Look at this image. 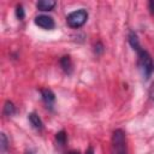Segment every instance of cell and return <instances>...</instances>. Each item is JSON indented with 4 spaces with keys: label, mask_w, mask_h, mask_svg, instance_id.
<instances>
[{
    "label": "cell",
    "mask_w": 154,
    "mask_h": 154,
    "mask_svg": "<svg viewBox=\"0 0 154 154\" xmlns=\"http://www.w3.org/2000/svg\"><path fill=\"white\" fill-rule=\"evenodd\" d=\"M87 19H88V12L84 8H79V10H76V11L71 12L70 14H67L66 23L70 28L78 29L87 22Z\"/></svg>",
    "instance_id": "obj_3"
},
{
    "label": "cell",
    "mask_w": 154,
    "mask_h": 154,
    "mask_svg": "<svg viewBox=\"0 0 154 154\" xmlns=\"http://www.w3.org/2000/svg\"><path fill=\"white\" fill-rule=\"evenodd\" d=\"M128 40H129V43L132 47V49L136 51V53H137V65H138V69H140L142 76L146 79H148L150 77L152 72L154 71V61H153L150 54L144 48L141 47L137 34L135 31L129 32Z\"/></svg>",
    "instance_id": "obj_1"
},
{
    "label": "cell",
    "mask_w": 154,
    "mask_h": 154,
    "mask_svg": "<svg viewBox=\"0 0 154 154\" xmlns=\"http://www.w3.org/2000/svg\"><path fill=\"white\" fill-rule=\"evenodd\" d=\"M14 113H16V107H14L13 102H11V101H6L5 105H4V114L11 117V116H13Z\"/></svg>",
    "instance_id": "obj_9"
},
{
    "label": "cell",
    "mask_w": 154,
    "mask_h": 154,
    "mask_svg": "<svg viewBox=\"0 0 154 154\" xmlns=\"http://www.w3.org/2000/svg\"><path fill=\"white\" fill-rule=\"evenodd\" d=\"M28 119H29V122H30V124H31V126H32L34 129H36V130H38V131H41V130L43 129V123H42L41 118H40L35 112L29 113V114H28Z\"/></svg>",
    "instance_id": "obj_6"
},
{
    "label": "cell",
    "mask_w": 154,
    "mask_h": 154,
    "mask_svg": "<svg viewBox=\"0 0 154 154\" xmlns=\"http://www.w3.org/2000/svg\"><path fill=\"white\" fill-rule=\"evenodd\" d=\"M25 154H36V153H35L34 150H28V152H26Z\"/></svg>",
    "instance_id": "obj_18"
},
{
    "label": "cell",
    "mask_w": 154,
    "mask_h": 154,
    "mask_svg": "<svg viewBox=\"0 0 154 154\" xmlns=\"http://www.w3.org/2000/svg\"><path fill=\"white\" fill-rule=\"evenodd\" d=\"M85 154H94V148L90 146V147H88V149L85 150Z\"/></svg>",
    "instance_id": "obj_16"
},
{
    "label": "cell",
    "mask_w": 154,
    "mask_h": 154,
    "mask_svg": "<svg viewBox=\"0 0 154 154\" xmlns=\"http://www.w3.org/2000/svg\"><path fill=\"white\" fill-rule=\"evenodd\" d=\"M60 66H61V69L64 70V72L65 73H67V75H70L71 72H72V61H71V58L69 57V55H64V57H61L60 58Z\"/></svg>",
    "instance_id": "obj_8"
},
{
    "label": "cell",
    "mask_w": 154,
    "mask_h": 154,
    "mask_svg": "<svg viewBox=\"0 0 154 154\" xmlns=\"http://www.w3.org/2000/svg\"><path fill=\"white\" fill-rule=\"evenodd\" d=\"M16 16H17V18H18L19 20H23V19H24V17H25L24 8H23V6H22L20 4L16 6Z\"/></svg>",
    "instance_id": "obj_12"
},
{
    "label": "cell",
    "mask_w": 154,
    "mask_h": 154,
    "mask_svg": "<svg viewBox=\"0 0 154 154\" xmlns=\"http://www.w3.org/2000/svg\"><path fill=\"white\" fill-rule=\"evenodd\" d=\"M95 52H96V53H102V52H103V46H102L100 42L95 46Z\"/></svg>",
    "instance_id": "obj_14"
},
{
    "label": "cell",
    "mask_w": 154,
    "mask_h": 154,
    "mask_svg": "<svg viewBox=\"0 0 154 154\" xmlns=\"http://www.w3.org/2000/svg\"><path fill=\"white\" fill-rule=\"evenodd\" d=\"M67 154H79V152H77V150H72V152H69Z\"/></svg>",
    "instance_id": "obj_17"
},
{
    "label": "cell",
    "mask_w": 154,
    "mask_h": 154,
    "mask_svg": "<svg viewBox=\"0 0 154 154\" xmlns=\"http://www.w3.org/2000/svg\"><path fill=\"white\" fill-rule=\"evenodd\" d=\"M55 141L59 146H64L66 143V132L64 130L59 131L57 135H55Z\"/></svg>",
    "instance_id": "obj_10"
},
{
    "label": "cell",
    "mask_w": 154,
    "mask_h": 154,
    "mask_svg": "<svg viewBox=\"0 0 154 154\" xmlns=\"http://www.w3.org/2000/svg\"><path fill=\"white\" fill-rule=\"evenodd\" d=\"M41 97H42V101L45 102L46 107L52 111L54 102H55V94L51 89H42L41 90Z\"/></svg>",
    "instance_id": "obj_5"
},
{
    "label": "cell",
    "mask_w": 154,
    "mask_h": 154,
    "mask_svg": "<svg viewBox=\"0 0 154 154\" xmlns=\"http://www.w3.org/2000/svg\"><path fill=\"white\" fill-rule=\"evenodd\" d=\"M148 93H149V97L154 101V81L152 82V84H150V87H149V91H148Z\"/></svg>",
    "instance_id": "obj_13"
},
{
    "label": "cell",
    "mask_w": 154,
    "mask_h": 154,
    "mask_svg": "<svg viewBox=\"0 0 154 154\" xmlns=\"http://www.w3.org/2000/svg\"><path fill=\"white\" fill-rule=\"evenodd\" d=\"M148 6H149V10H150V13H152V14H154V0L149 1Z\"/></svg>",
    "instance_id": "obj_15"
},
{
    "label": "cell",
    "mask_w": 154,
    "mask_h": 154,
    "mask_svg": "<svg viewBox=\"0 0 154 154\" xmlns=\"http://www.w3.org/2000/svg\"><path fill=\"white\" fill-rule=\"evenodd\" d=\"M35 24L45 30H52L55 26V22L51 16L47 14H40L35 18Z\"/></svg>",
    "instance_id": "obj_4"
},
{
    "label": "cell",
    "mask_w": 154,
    "mask_h": 154,
    "mask_svg": "<svg viewBox=\"0 0 154 154\" xmlns=\"http://www.w3.org/2000/svg\"><path fill=\"white\" fill-rule=\"evenodd\" d=\"M111 154H126V137L122 129L113 131Z\"/></svg>",
    "instance_id": "obj_2"
},
{
    "label": "cell",
    "mask_w": 154,
    "mask_h": 154,
    "mask_svg": "<svg viewBox=\"0 0 154 154\" xmlns=\"http://www.w3.org/2000/svg\"><path fill=\"white\" fill-rule=\"evenodd\" d=\"M57 2L54 0H40L36 2V7L40 11H51L54 8Z\"/></svg>",
    "instance_id": "obj_7"
},
{
    "label": "cell",
    "mask_w": 154,
    "mask_h": 154,
    "mask_svg": "<svg viewBox=\"0 0 154 154\" xmlns=\"http://www.w3.org/2000/svg\"><path fill=\"white\" fill-rule=\"evenodd\" d=\"M7 147H8V142H7V137L4 132L0 134V149H1V153H5L7 150Z\"/></svg>",
    "instance_id": "obj_11"
}]
</instances>
